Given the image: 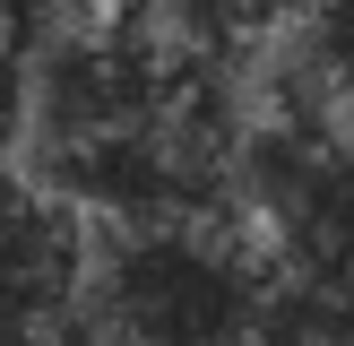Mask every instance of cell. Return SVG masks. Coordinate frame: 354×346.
<instances>
[{
    "label": "cell",
    "instance_id": "obj_1",
    "mask_svg": "<svg viewBox=\"0 0 354 346\" xmlns=\"http://www.w3.org/2000/svg\"><path fill=\"white\" fill-rule=\"evenodd\" d=\"M268 260L234 217H165L113 225L86 251L78 329L95 346H251Z\"/></svg>",
    "mask_w": 354,
    "mask_h": 346
},
{
    "label": "cell",
    "instance_id": "obj_2",
    "mask_svg": "<svg viewBox=\"0 0 354 346\" xmlns=\"http://www.w3.org/2000/svg\"><path fill=\"white\" fill-rule=\"evenodd\" d=\"M86 277V217L44 182V173L0 165V294L26 303H78Z\"/></svg>",
    "mask_w": 354,
    "mask_h": 346
},
{
    "label": "cell",
    "instance_id": "obj_3",
    "mask_svg": "<svg viewBox=\"0 0 354 346\" xmlns=\"http://www.w3.org/2000/svg\"><path fill=\"white\" fill-rule=\"evenodd\" d=\"M61 9H78V17H121V9H147V0H61Z\"/></svg>",
    "mask_w": 354,
    "mask_h": 346
}]
</instances>
